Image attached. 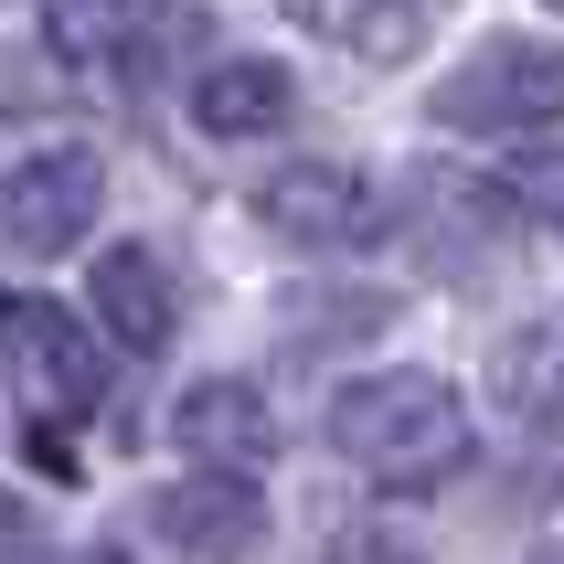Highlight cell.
I'll use <instances>...</instances> for the list:
<instances>
[{"instance_id":"cell-1","label":"cell","mask_w":564,"mask_h":564,"mask_svg":"<svg viewBox=\"0 0 564 564\" xmlns=\"http://www.w3.org/2000/svg\"><path fill=\"white\" fill-rule=\"evenodd\" d=\"M330 447H341L373 490H437V479L469 469V405H458V383H447V373L394 362V373L341 383Z\"/></svg>"},{"instance_id":"cell-2","label":"cell","mask_w":564,"mask_h":564,"mask_svg":"<svg viewBox=\"0 0 564 564\" xmlns=\"http://www.w3.org/2000/svg\"><path fill=\"white\" fill-rule=\"evenodd\" d=\"M554 118H564V43H533V32H501V43H479V54L437 86V128L533 139V128H554Z\"/></svg>"},{"instance_id":"cell-3","label":"cell","mask_w":564,"mask_h":564,"mask_svg":"<svg viewBox=\"0 0 564 564\" xmlns=\"http://www.w3.org/2000/svg\"><path fill=\"white\" fill-rule=\"evenodd\" d=\"M0 362H11L22 415H86L107 394L96 330H75V310H54V299H0Z\"/></svg>"},{"instance_id":"cell-4","label":"cell","mask_w":564,"mask_h":564,"mask_svg":"<svg viewBox=\"0 0 564 564\" xmlns=\"http://www.w3.org/2000/svg\"><path fill=\"white\" fill-rule=\"evenodd\" d=\"M107 214V160L96 150H32L0 171V246L11 256H64Z\"/></svg>"},{"instance_id":"cell-5","label":"cell","mask_w":564,"mask_h":564,"mask_svg":"<svg viewBox=\"0 0 564 564\" xmlns=\"http://www.w3.org/2000/svg\"><path fill=\"white\" fill-rule=\"evenodd\" d=\"M256 214L278 224L288 246H373L394 224V192L373 171H351V160H288L278 182L256 192Z\"/></svg>"},{"instance_id":"cell-6","label":"cell","mask_w":564,"mask_h":564,"mask_svg":"<svg viewBox=\"0 0 564 564\" xmlns=\"http://www.w3.org/2000/svg\"><path fill=\"white\" fill-rule=\"evenodd\" d=\"M171 437H182L192 469H246L256 479V458H278V405L246 373H214V383H192L182 405H171Z\"/></svg>"},{"instance_id":"cell-7","label":"cell","mask_w":564,"mask_h":564,"mask_svg":"<svg viewBox=\"0 0 564 564\" xmlns=\"http://www.w3.org/2000/svg\"><path fill=\"white\" fill-rule=\"evenodd\" d=\"M160 533L182 543L192 564H246L256 533H267V501H256L246 469H192L160 490Z\"/></svg>"},{"instance_id":"cell-8","label":"cell","mask_w":564,"mask_h":564,"mask_svg":"<svg viewBox=\"0 0 564 564\" xmlns=\"http://www.w3.org/2000/svg\"><path fill=\"white\" fill-rule=\"evenodd\" d=\"M86 310H96V330L118 351H139L150 362L171 330H182V299H171V267H160L150 246H107L96 256V278H86Z\"/></svg>"},{"instance_id":"cell-9","label":"cell","mask_w":564,"mask_h":564,"mask_svg":"<svg viewBox=\"0 0 564 564\" xmlns=\"http://www.w3.org/2000/svg\"><path fill=\"white\" fill-rule=\"evenodd\" d=\"M299 22L330 32L362 64H405V54H426V32L447 22V0H299Z\"/></svg>"},{"instance_id":"cell-10","label":"cell","mask_w":564,"mask_h":564,"mask_svg":"<svg viewBox=\"0 0 564 564\" xmlns=\"http://www.w3.org/2000/svg\"><path fill=\"white\" fill-rule=\"evenodd\" d=\"M288 107H299V86L267 54H224L214 75H192V128H214V139H267Z\"/></svg>"},{"instance_id":"cell-11","label":"cell","mask_w":564,"mask_h":564,"mask_svg":"<svg viewBox=\"0 0 564 564\" xmlns=\"http://www.w3.org/2000/svg\"><path fill=\"white\" fill-rule=\"evenodd\" d=\"M490 383H501V405L522 415V426H564V310L533 319V330H511Z\"/></svg>"},{"instance_id":"cell-12","label":"cell","mask_w":564,"mask_h":564,"mask_svg":"<svg viewBox=\"0 0 564 564\" xmlns=\"http://www.w3.org/2000/svg\"><path fill=\"white\" fill-rule=\"evenodd\" d=\"M511 203L564 235V150H533V139H522V160H511Z\"/></svg>"},{"instance_id":"cell-13","label":"cell","mask_w":564,"mask_h":564,"mask_svg":"<svg viewBox=\"0 0 564 564\" xmlns=\"http://www.w3.org/2000/svg\"><path fill=\"white\" fill-rule=\"evenodd\" d=\"M32 543H43V522H32V511H22V501H0V564H22V554H32Z\"/></svg>"},{"instance_id":"cell-14","label":"cell","mask_w":564,"mask_h":564,"mask_svg":"<svg viewBox=\"0 0 564 564\" xmlns=\"http://www.w3.org/2000/svg\"><path fill=\"white\" fill-rule=\"evenodd\" d=\"M22 564H118V554H86V543H32Z\"/></svg>"},{"instance_id":"cell-15","label":"cell","mask_w":564,"mask_h":564,"mask_svg":"<svg viewBox=\"0 0 564 564\" xmlns=\"http://www.w3.org/2000/svg\"><path fill=\"white\" fill-rule=\"evenodd\" d=\"M533 564H564V543H533Z\"/></svg>"},{"instance_id":"cell-16","label":"cell","mask_w":564,"mask_h":564,"mask_svg":"<svg viewBox=\"0 0 564 564\" xmlns=\"http://www.w3.org/2000/svg\"><path fill=\"white\" fill-rule=\"evenodd\" d=\"M554 11H564V0H554Z\"/></svg>"}]
</instances>
